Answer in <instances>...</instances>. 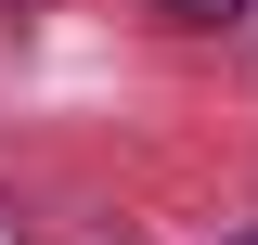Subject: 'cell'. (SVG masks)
<instances>
[{"label": "cell", "mask_w": 258, "mask_h": 245, "mask_svg": "<svg viewBox=\"0 0 258 245\" xmlns=\"http://www.w3.org/2000/svg\"><path fill=\"white\" fill-rule=\"evenodd\" d=\"M142 13H168V26H232L245 0H142Z\"/></svg>", "instance_id": "6da1fadb"}]
</instances>
